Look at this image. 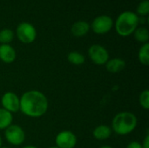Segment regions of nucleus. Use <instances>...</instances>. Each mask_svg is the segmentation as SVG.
<instances>
[{"label": "nucleus", "instance_id": "6ab92c4d", "mask_svg": "<svg viewBox=\"0 0 149 148\" xmlns=\"http://www.w3.org/2000/svg\"><path fill=\"white\" fill-rule=\"evenodd\" d=\"M137 15H141V17H146L149 13V1L145 0V1H141L140 3L137 6Z\"/></svg>", "mask_w": 149, "mask_h": 148}, {"label": "nucleus", "instance_id": "f257e3e1", "mask_svg": "<svg viewBox=\"0 0 149 148\" xmlns=\"http://www.w3.org/2000/svg\"><path fill=\"white\" fill-rule=\"evenodd\" d=\"M48 105L47 98L44 93L31 90L24 92L20 98L19 110L28 117L38 118L47 112Z\"/></svg>", "mask_w": 149, "mask_h": 148}, {"label": "nucleus", "instance_id": "a878e982", "mask_svg": "<svg viewBox=\"0 0 149 148\" xmlns=\"http://www.w3.org/2000/svg\"><path fill=\"white\" fill-rule=\"evenodd\" d=\"M48 148H58L57 147H48Z\"/></svg>", "mask_w": 149, "mask_h": 148}, {"label": "nucleus", "instance_id": "423d86ee", "mask_svg": "<svg viewBox=\"0 0 149 148\" xmlns=\"http://www.w3.org/2000/svg\"><path fill=\"white\" fill-rule=\"evenodd\" d=\"M88 56L90 59L98 65H106L109 60V53L107 50L100 44H93L88 49Z\"/></svg>", "mask_w": 149, "mask_h": 148}, {"label": "nucleus", "instance_id": "9b49d317", "mask_svg": "<svg viewBox=\"0 0 149 148\" xmlns=\"http://www.w3.org/2000/svg\"><path fill=\"white\" fill-rule=\"evenodd\" d=\"M90 31V24L86 21H77L75 22L72 28L71 32L76 38H81L86 35Z\"/></svg>", "mask_w": 149, "mask_h": 148}, {"label": "nucleus", "instance_id": "412c9836", "mask_svg": "<svg viewBox=\"0 0 149 148\" xmlns=\"http://www.w3.org/2000/svg\"><path fill=\"white\" fill-rule=\"evenodd\" d=\"M127 148H142L141 147V144L137 142V141H133V142H130Z\"/></svg>", "mask_w": 149, "mask_h": 148}, {"label": "nucleus", "instance_id": "393cba45", "mask_svg": "<svg viewBox=\"0 0 149 148\" xmlns=\"http://www.w3.org/2000/svg\"><path fill=\"white\" fill-rule=\"evenodd\" d=\"M2 147V138H1V135H0V148Z\"/></svg>", "mask_w": 149, "mask_h": 148}, {"label": "nucleus", "instance_id": "0eeeda50", "mask_svg": "<svg viewBox=\"0 0 149 148\" xmlns=\"http://www.w3.org/2000/svg\"><path fill=\"white\" fill-rule=\"evenodd\" d=\"M4 137L8 143L13 146H19L24 141L25 133L21 126L17 125H10L5 129Z\"/></svg>", "mask_w": 149, "mask_h": 148}, {"label": "nucleus", "instance_id": "4468645a", "mask_svg": "<svg viewBox=\"0 0 149 148\" xmlns=\"http://www.w3.org/2000/svg\"><path fill=\"white\" fill-rule=\"evenodd\" d=\"M12 113L3 108H0V130L6 129L12 123Z\"/></svg>", "mask_w": 149, "mask_h": 148}, {"label": "nucleus", "instance_id": "a211bd4d", "mask_svg": "<svg viewBox=\"0 0 149 148\" xmlns=\"http://www.w3.org/2000/svg\"><path fill=\"white\" fill-rule=\"evenodd\" d=\"M14 38V32L10 29H3L0 31V44H10Z\"/></svg>", "mask_w": 149, "mask_h": 148}, {"label": "nucleus", "instance_id": "20e7f679", "mask_svg": "<svg viewBox=\"0 0 149 148\" xmlns=\"http://www.w3.org/2000/svg\"><path fill=\"white\" fill-rule=\"evenodd\" d=\"M16 34L18 40L24 44L33 43L37 38L35 27L28 22L20 23L16 29Z\"/></svg>", "mask_w": 149, "mask_h": 148}, {"label": "nucleus", "instance_id": "cd10ccee", "mask_svg": "<svg viewBox=\"0 0 149 148\" xmlns=\"http://www.w3.org/2000/svg\"><path fill=\"white\" fill-rule=\"evenodd\" d=\"M1 148H7V147H1Z\"/></svg>", "mask_w": 149, "mask_h": 148}, {"label": "nucleus", "instance_id": "4be33fe9", "mask_svg": "<svg viewBox=\"0 0 149 148\" xmlns=\"http://www.w3.org/2000/svg\"><path fill=\"white\" fill-rule=\"evenodd\" d=\"M141 147L142 148H149V133H148L144 140H143V143L141 144Z\"/></svg>", "mask_w": 149, "mask_h": 148}, {"label": "nucleus", "instance_id": "ddd939ff", "mask_svg": "<svg viewBox=\"0 0 149 148\" xmlns=\"http://www.w3.org/2000/svg\"><path fill=\"white\" fill-rule=\"evenodd\" d=\"M112 134V128L106 125L98 126L93 132V137L98 140H104L108 139Z\"/></svg>", "mask_w": 149, "mask_h": 148}, {"label": "nucleus", "instance_id": "5701e85b", "mask_svg": "<svg viewBox=\"0 0 149 148\" xmlns=\"http://www.w3.org/2000/svg\"><path fill=\"white\" fill-rule=\"evenodd\" d=\"M22 148H38L36 147H34V146H26V147H24Z\"/></svg>", "mask_w": 149, "mask_h": 148}, {"label": "nucleus", "instance_id": "dca6fc26", "mask_svg": "<svg viewBox=\"0 0 149 148\" xmlns=\"http://www.w3.org/2000/svg\"><path fill=\"white\" fill-rule=\"evenodd\" d=\"M138 58L141 64L143 65L148 66L149 65V44L146 43L143 44L142 46L140 48L139 53H138Z\"/></svg>", "mask_w": 149, "mask_h": 148}, {"label": "nucleus", "instance_id": "39448f33", "mask_svg": "<svg viewBox=\"0 0 149 148\" xmlns=\"http://www.w3.org/2000/svg\"><path fill=\"white\" fill-rule=\"evenodd\" d=\"M113 27V20L107 15H100L96 17L90 24V29H92V31L98 35H103L109 32Z\"/></svg>", "mask_w": 149, "mask_h": 148}, {"label": "nucleus", "instance_id": "1a4fd4ad", "mask_svg": "<svg viewBox=\"0 0 149 148\" xmlns=\"http://www.w3.org/2000/svg\"><path fill=\"white\" fill-rule=\"evenodd\" d=\"M1 103L3 108L11 113H17L20 108V98L12 92H7L3 95Z\"/></svg>", "mask_w": 149, "mask_h": 148}, {"label": "nucleus", "instance_id": "9d476101", "mask_svg": "<svg viewBox=\"0 0 149 148\" xmlns=\"http://www.w3.org/2000/svg\"><path fill=\"white\" fill-rule=\"evenodd\" d=\"M17 53L15 49L10 44H0V60L6 64L15 61Z\"/></svg>", "mask_w": 149, "mask_h": 148}, {"label": "nucleus", "instance_id": "2eb2a0df", "mask_svg": "<svg viewBox=\"0 0 149 148\" xmlns=\"http://www.w3.org/2000/svg\"><path fill=\"white\" fill-rule=\"evenodd\" d=\"M133 34L134 36V38L138 42L142 43V44L148 43L149 31L146 27H144V26L137 27V29L134 31V32Z\"/></svg>", "mask_w": 149, "mask_h": 148}, {"label": "nucleus", "instance_id": "6e6552de", "mask_svg": "<svg viewBox=\"0 0 149 148\" xmlns=\"http://www.w3.org/2000/svg\"><path fill=\"white\" fill-rule=\"evenodd\" d=\"M58 148H74L77 144V137L71 131L60 132L55 139Z\"/></svg>", "mask_w": 149, "mask_h": 148}, {"label": "nucleus", "instance_id": "aec40b11", "mask_svg": "<svg viewBox=\"0 0 149 148\" xmlns=\"http://www.w3.org/2000/svg\"><path fill=\"white\" fill-rule=\"evenodd\" d=\"M139 102L142 108L145 110L149 109V90L146 89L142 91L139 97Z\"/></svg>", "mask_w": 149, "mask_h": 148}, {"label": "nucleus", "instance_id": "f03ea898", "mask_svg": "<svg viewBox=\"0 0 149 148\" xmlns=\"http://www.w3.org/2000/svg\"><path fill=\"white\" fill-rule=\"evenodd\" d=\"M138 120L130 112H121L116 114L112 121V130L118 135H127L137 126Z\"/></svg>", "mask_w": 149, "mask_h": 148}, {"label": "nucleus", "instance_id": "f8f14e48", "mask_svg": "<svg viewBox=\"0 0 149 148\" xmlns=\"http://www.w3.org/2000/svg\"><path fill=\"white\" fill-rule=\"evenodd\" d=\"M105 65L107 72L111 73H118L124 70V68L126 67V62L121 58H115L109 59Z\"/></svg>", "mask_w": 149, "mask_h": 148}, {"label": "nucleus", "instance_id": "bb28decb", "mask_svg": "<svg viewBox=\"0 0 149 148\" xmlns=\"http://www.w3.org/2000/svg\"><path fill=\"white\" fill-rule=\"evenodd\" d=\"M139 1H145V0H139Z\"/></svg>", "mask_w": 149, "mask_h": 148}, {"label": "nucleus", "instance_id": "7ed1b4c3", "mask_svg": "<svg viewBox=\"0 0 149 148\" xmlns=\"http://www.w3.org/2000/svg\"><path fill=\"white\" fill-rule=\"evenodd\" d=\"M116 32L121 37L132 35L139 25L138 15L131 10H126L120 13L115 21Z\"/></svg>", "mask_w": 149, "mask_h": 148}, {"label": "nucleus", "instance_id": "f3484780", "mask_svg": "<svg viewBox=\"0 0 149 148\" xmlns=\"http://www.w3.org/2000/svg\"><path fill=\"white\" fill-rule=\"evenodd\" d=\"M67 60L74 65H81L85 63L86 58L79 51H71L67 56Z\"/></svg>", "mask_w": 149, "mask_h": 148}, {"label": "nucleus", "instance_id": "b1692460", "mask_svg": "<svg viewBox=\"0 0 149 148\" xmlns=\"http://www.w3.org/2000/svg\"><path fill=\"white\" fill-rule=\"evenodd\" d=\"M100 148H113L112 147H110V146H103V147H101Z\"/></svg>", "mask_w": 149, "mask_h": 148}]
</instances>
